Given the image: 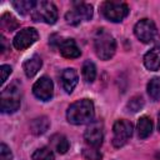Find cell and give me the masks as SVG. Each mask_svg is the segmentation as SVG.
Instances as JSON below:
<instances>
[{"label":"cell","mask_w":160,"mask_h":160,"mask_svg":"<svg viewBox=\"0 0 160 160\" xmlns=\"http://www.w3.org/2000/svg\"><path fill=\"white\" fill-rule=\"evenodd\" d=\"M144 98L141 96V95H135V96H132L129 101H128V109L130 110V111H132V112H138L139 110H141L142 109V106H144Z\"/></svg>","instance_id":"cell-24"},{"label":"cell","mask_w":160,"mask_h":160,"mask_svg":"<svg viewBox=\"0 0 160 160\" xmlns=\"http://www.w3.org/2000/svg\"><path fill=\"white\" fill-rule=\"evenodd\" d=\"M112 145L115 148L124 146L132 135V124L129 120L120 119L112 126Z\"/></svg>","instance_id":"cell-8"},{"label":"cell","mask_w":160,"mask_h":160,"mask_svg":"<svg viewBox=\"0 0 160 160\" xmlns=\"http://www.w3.org/2000/svg\"><path fill=\"white\" fill-rule=\"evenodd\" d=\"M12 159V152L11 150L8 148L6 144H1L0 145V160H11Z\"/></svg>","instance_id":"cell-26"},{"label":"cell","mask_w":160,"mask_h":160,"mask_svg":"<svg viewBox=\"0 0 160 160\" xmlns=\"http://www.w3.org/2000/svg\"><path fill=\"white\" fill-rule=\"evenodd\" d=\"M94 104L89 99H81L72 102L66 111V119L72 125L91 122L94 119Z\"/></svg>","instance_id":"cell-1"},{"label":"cell","mask_w":160,"mask_h":160,"mask_svg":"<svg viewBox=\"0 0 160 160\" xmlns=\"http://www.w3.org/2000/svg\"><path fill=\"white\" fill-rule=\"evenodd\" d=\"M101 14L104 18L112 22L122 21L129 14V6L125 2L118 1H105L101 5Z\"/></svg>","instance_id":"cell-5"},{"label":"cell","mask_w":160,"mask_h":160,"mask_svg":"<svg viewBox=\"0 0 160 160\" xmlns=\"http://www.w3.org/2000/svg\"><path fill=\"white\" fill-rule=\"evenodd\" d=\"M148 94L152 100L160 99V78H152L148 82Z\"/></svg>","instance_id":"cell-22"},{"label":"cell","mask_w":160,"mask_h":160,"mask_svg":"<svg viewBox=\"0 0 160 160\" xmlns=\"http://www.w3.org/2000/svg\"><path fill=\"white\" fill-rule=\"evenodd\" d=\"M49 126H50V120L48 119V116L35 118L30 122V130L34 135H42L44 132L48 131Z\"/></svg>","instance_id":"cell-17"},{"label":"cell","mask_w":160,"mask_h":160,"mask_svg":"<svg viewBox=\"0 0 160 160\" xmlns=\"http://www.w3.org/2000/svg\"><path fill=\"white\" fill-rule=\"evenodd\" d=\"M21 104V91L16 84H11L1 91L0 109L5 114L15 112Z\"/></svg>","instance_id":"cell-3"},{"label":"cell","mask_w":160,"mask_h":160,"mask_svg":"<svg viewBox=\"0 0 160 160\" xmlns=\"http://www.w3.org/2000/svg\"><path fill=\"white\" fill-rule=\"evenodd\" d=\"M42 65V60L39 55H32L31 58H29L28 60H25V62L22 64V69L28 78H32L38 74V71L40 70Z\"/></svg>","instance_id":"cell-15"},{"label":"cell","mask_w":160,"mask_h":160,"mask_svg":"<svg viewBox=\"0 0 160 160\" xmlns=\"http://www.w3.org/2000/svg\"><path fill=\"white\" fill-rule=\"evenodd\" d=\"M84 139H85V142L89 146L99 149L101 146L102 139H104L102 122L101 121H91L89 124V126L86 128V130H85Z\"/></svg>","instance_id":"cell-10"},{"label":"cell","mask_w":160,"mask_h":160,"mask_svg":"<svg viewBox=\"0 0 160 160\" xmlns=\"http://www.w3.org/2000/svg\"><path fill=\"white\" fill-rule=\"evenodd\" d=\"M0 25H1V29L5 30V31H14L19 28V22L16 21V19L9 14V12H5L1 15V19H0Z\"/></svg>","instance_id":"cell-20"},{"label":"cell","mask_w":160,"mask_h":160,"mask_svg":"<svg viewBox=\"0 0 160 160\" xmlns=\"http://www.w3.org/2000/svg\"><path fill=\"white\" fill-rule=\"evenodd\" d=\"M59 50H60V54L66 59H76L81 54V51L74 39L61 40V42L59 45Z\"/></svg>","instance_id":"cell-13"},{"label":"cell","mask_w":160,"mask_h":160,"mask_svg":"<svg viewBox=\"0 0 160 160\" xmlns=\"http://www.w3.org/2000/svg\"><path fill=\"white\" fill-rule=\"evenodd\" d=\"M32 92L34 95L41 100V101H48L52 98L54 94V84L50 78L42 76L32 86Z\"/></svg>","instance_id":"cell-11"},{"label":"cell","mask_w":160,"mask_h":160,"mask_svg":"<svg viewBox=\"0 0 160 160\" xmlns=\"http://www.w3.org/2000/svg\"><path fill=\"white\" fill-rule=\"evenodd\" d=\"M158 129L160 131V114H159V120H158Z\"/></svg>","instance_id":"cell-28"},{"label":"cell","mask_w":160,"mask_h":160,"mask_svg":"<svg viewBox=\"0 0 160 160\" xmlns=\"http://www.w3.org/2000/svg\"><path fill=\"white\" fill-rule=\"evenodd\" d=\"M38 39H39V34H38L36 29L24 28L14 36L12 45L18 50H25V49L30 48Z\"/></svg>","instance_id":"cell-9"},{"label":"cell","mask_w":160,"mask_h":160,"mask_svg":"<svg viewBox=\"0 0 160 160\" xmlns=\"http://www.w3.org/2000/svg\"><path fill=\"white\" fill-rule=\"evenodd\" d=\"M81 74H82V78L86 82H92L96 78V68L94 65L92 61L90 60H86L84 64H82V69H81Z\"/></svg>","instance_id":"cell-21"},{"label":"cell","mask_w":160,"mask_h":160,"mask_svg":"<svg viewBox=\"0 0 160 160\" xmlns=\"http://www.w3.org/2000/svg\"><path fill=\"white\" fill-rule=\"evenodd\" d=\"M144 65L150 71H156L160 69V45L154 46L144 55Z\"/></svg>","instance_id":"cell-14"},{"label":"cell","mask_w":160,"mask_h":160,"mask_svg":"<svg viewBox=\"0 0 160 160\" xmlns=\"http://www.w3.org/2000/svg\"><path fill=\"white\" fill-rule=\"evenodd\" d=\"M32 160H55L54 152L50 148H40L38 150H35V152L32 154Z\"/></svg>","instance_id":"cell-23"},{"label":"cell","mask_w":160,"mask_h":160,"mask_svg":"<svg viewBox=\"0 0 160 160\" xmlns=\"http://www.w3.org/2000/svg\"><path fill=\"white\" fill-rule=\"evenodd\" d=\"M94 49L99 59L109 60L116 51V41L109 31L105 29H98L94 36Z\"/></svg>","instance_id":"cell-2"},{"label":"cell","mask_w":160,"mask_h":160,"mask_svg":"<svg viewBox=\"0 0 160 160\" xmlns=\"http://www.w3.org/2000/svg\"><path fill=\"white\" fill-rule=\"evenodd\" d=\"M78 81H79V75L75 69L68 68V69L62 70V72L60 75V82H61V86L65 90V92H68V94L72 92V90L78 85Z\"/></svg>","instance_id":"cell-12"},{"label":"cell","mask_w":160,"mask_h":160,"mask_svg":"<svg viewBox=\"0 0 160 160\" xmlns=\"http://www.w3.org/2000/svg\"><path fill=\"white\" fill-rule=\"evenodd\" d=\"M135 36L144 44H150L158 40L159 32L156 29V25L150 19H141L135 24L134 28Z\"/></svg>","instance_id":"cell-6"},{"label":"cell","mask_w":160,"mask_h":160,"mask_svg":"<svg viewBox=\"0 0 160 160\" xmlns=\"http://www.w3.org/2000/svg\"><path fill=\"white\" fill-rule=\"evenodd\" d=\"M82 155L86 160H101L102 155L96 148H85L82 150Z\"/></svg>","instance_id":"cell-25"},{"label":"cell","mask_w":160,"mask_h":160,"mask_svg":"<svg viewBox=\"0 0 160 160\" xmlns=\"http://www.w3.org/2000/svg\"><path fill=\"white\" fill-rule=\"evenodd\" d=\"M138 135L140 139H146L152 132V121L149 116H141L136 124Z\"/></svg>","instance_id":"cell-16"},{"label":"cell","mask_w":160,"mask_h":160,"mask_svg":"<svg viewBox=\"0 0 160 160\" xmlns=\"http://www.w3.org/2000/svg\"><path fill=\"white\" fill-rule=\"evenodd\" d=\"M50 144H51L52 149L56 150V152H59V154H65L69 150V141L61 134H54L50 138Z\"/></svg>","instance_id":"cell-18"},{"label":"cell","mask_w":160,"mask_h":160,"mask_svg":"<svg viewBox=\"0 0 160 160\" xmlns=\"http://www.w3.org/2000/svg\"><path fill=\"white\" fill-rule=\"evenodd\" d=\"M92 18V6L85 2H74V8L65 14V20L70 25H79Z\"/></svg>","instance_id":"cell-7"},{"label":"cell","mask_w":160,"mask_h":160,"mask_svg":"<svg viewBox=\"0 0 160 160\" xmlns=\"http://www.w3.org/2000/svg\"><path fill=\"white\" fill-rule=\"evenodd\" d=\"M34 21H42L46 24H55L58 20V9L51 1H36L35 8L31 11Z\"/></svg>","instance_id":"cell-4"},{"label":"cell","mask_w":160,"mask_h":160,"mask_svg":"<svg viewBox=\"0 0 160 160\" xmlns=\"http://www.w3.org/2000/svg\"><path fill=\"white\" fill-rule=\"evenodd\" d=\"M0 71H1V84H4L6 81L8 76L11 74V66L10 65H1Z\"/></svg>","instance_id":"cell-27"},{"label":"cell","mask_w":160,"mask_h":160,"mask_svg":"<svg viewBox=\"0 0 160 160\" xmlns=\"http://www.w3.org/2000/svg\"><path fill=\"white\" fill-rule=\"evenodd\" d=\"M35 4L36 1H32V0H16L11 2L14 9L21 15H26L28 12H31L32 9L35 8Z\"/></svg>","instance_id":"cell-19"}]
</instances>
